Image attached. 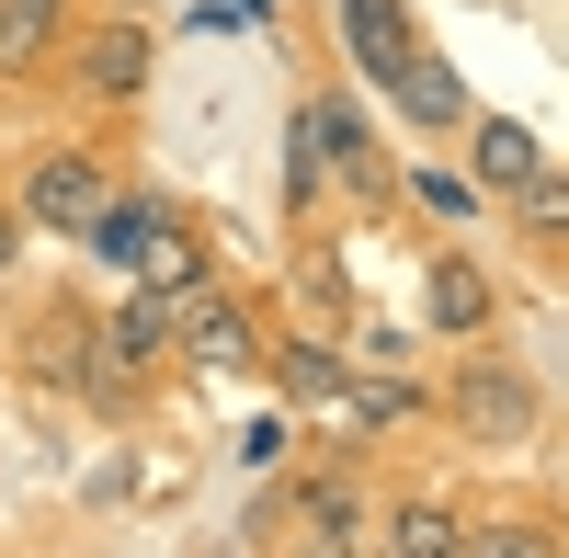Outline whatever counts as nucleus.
<instances>
[{
  "label": "nucleus",
  "mask_w": 569,
  "mask_h": 558,
  "mask_svg": "<svg viewBox=\"0 0 569 558\" xmlns=\"http://www.w3.org/2000/svg\"><path fill=\"white\" fill-rule=\"evenodd\" d=\"M103 206V171H91L80 149H58V160H34L23 171V217L34 228H58V240H80V217Z\"/></svg>",
  "instance_id": "f257e3e1"
},
{
  "label": "nucleus",
  "mask_w": 569,
  "mask_h": 558,
  "mask_svg": "<svg viewBox=\"0 0 569 558\" xmlns=\"http://www.w3.org/2000/svg\"><path fill=\"white\" fill-rule=\"evenodd\" d=\"M308 149H319V171H342L353 195L388 182V149H376V126H365L353 103H308Z\"/></svg>",
  "instance_id": "f03ea898"
},
{
  "label": "nucleus",
  "mask_w": 569,
  "mask_h": 558,
  "mask_svg": "<svg viewBox=\"0 0 569 558\" xmlns=\"http://www.w3.org/2000/svg\"><path fill=\"white\" fill-rule=\"evenodd\" d=\"M456 410H467V434H479V445H525V434H536V388L512 377V365H479V377L456 388Z\"/></svg>",
  "instance_id": "7ed1b4c3"
},
{
  "label": "nucleus",
  "mask_w": 569,
  "mask_h": 558,
  "mask_svg": "<svg viewBox=\"0 0 569 558\" xmlns=\"http://www.w3.org/2000/svg\"><path fill=\"white\" fill-rule=\"evenodd\" d=\"M160 228H171V217H160L149 195H103V206H91V217H80V240H91V251H103L114 273H137V251H149V240H160Z\"/></svg>",
  "instance_id": "20e7f679"
},
{
  "label": "nucleus",
  "mask_w": 569,
  "mask_h": 558,
  "mask_svg": "<svg viewBox=\"0 0 569 558\" xmlns=\"http://www.w3.org/2000/svg\"><path fill=\"white\" fill-rule=\"evenodd\" d=\"M80 91H103V103H137V91H149V34H137V23L91 34V46H80Z\"/></svg>",
  "instance_id": "39448f33"
},
{
  "label": "nucleus",
  "mask_w": 569,
  "mask_h": 558,
  "mask_svg": "<svg viewBox=\"0 0 569 558\" xmlns=\"http://www.w3.org/2000/svg\"><path fill=\"white\" fill-rule=\"evenodd\" d=\"M342 46H353V69L388 91V69L410 58V23H399V0H342Z\"/></svg>",
  "instance_id": "423d86ee"
},
{
  "label": "nucleus",
  "mask_w": 569,
  "mask_h": 558,
  "mask_svg": "<svg viewBox=\"0 0 569 558\" xmlns=\"http://www.w3.org/2000/svg\"><path fill=\"white\" fill-rule=\"evenodd\" d=\"M388 91H399V114H410V126H456V114H467L456 69H433V58H421V46H410V58L388 69Z\"/></svg>",
  "instance_id": "0eeeda50"
},
{
  "label": "nucleus",
  "mask_w": 569,
  "mask_h": 558,
  "mask_svg": "<svg viewBox=\"0 0 569 558\" xmlns=\"http://www.w3.org/2000/svg\"><path fill=\"white\" fill-rule=\"evenodd\" d=\"M536 171H547V149H536L525 126L490 114V126H479V182H501V195H512V182H536Z\"/></svg>",
  "instance_id": "6e6552de"
},
{
  "label": "nucleus",
  "mask_w": 569,
  "mask_h": 558,
  "mask_svg": "<svg viewBox=\"0 0 569 558\" xmlns=\"http://www.w3.org/2000/svg\"><path fill=\"white\" fill-rule=\"evenodd\" d=\"M58 46V0H0V69H34Z\"/></svg>",
  "instance_id": "1a4fd4ad"
},
{
  "label": "nucleus",
  "mask_w": 569,
  "mask_h": 558,
  "mask_svg": "<svg viewBox=\"0 0 569 558\" xmlns=\"http://www.w3.org/2000/svg\"><path fill=\"white\" fill-rule=\"evenodd\" d=\"M479 319H490V286L467 262H433V331H479Z\"/></svg>",
  "instance_id": "9d476101"
},
{
  "label": "nucleus",
  "mask_w": 569,
  "mask_h": 558,
  "mask_svg": "<svg viewBox=\"0 0 569 558\" xmlns=\"http://www.w3.org/2000/svg\"><path fill=\"white\" fill-rule=\"evenodd\" d=\"M297 514H308V536H319V547H353V536H365V525H353V490H342V479H319V490L297 501Z\"/></svg>",
  "instance_id": "9b49d317"
},
{
  "label": "nucleus",
  "mask_w": 569,
  "mask_h": 558,
  "mask_svg": "<svg viewBox=\"0 0 569 558\" xmlns=\"http://www.w3.org/2000/svg\"><path fill=\"white\" fill-rule=\"evenodd\" d=\"M182 331H194V353H206V365H251V342H240V308H194Z\"/></svg>",
  "instance_id": "f8f14e48"
},
{
  "label": "nucleus",
  "mask_w": 569,
  "mask_h": 558,
  "mask_svg": "<svg viewBox=\"0 0 569 558\" xmlns=\"http://www.w3.org/2000/svg\"><path fill=\"white\" fill-rule=\"evenodd\" d=\"M456 536H467V525H445V514H399V547H410V558H433V547H456Z\"/></svg>",
  "instance_id": "ddd939ff"
},
{
  "label": "nucleus",
  "mask_w": 569,
  "mask_h": 558,
  "mask_svg": "<svg viewBox=\"0 0 569 558\" xmlns=\"http://www.w3.org/2000/svg\"><path fill=\"white\" fill-rule=\"evenodd\" d=\"M12 240H23V217H0V273H12Z\"/></svg>",
  "instance_id": "4468645a"
}]
</instances>
